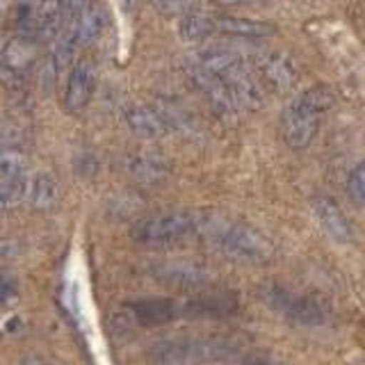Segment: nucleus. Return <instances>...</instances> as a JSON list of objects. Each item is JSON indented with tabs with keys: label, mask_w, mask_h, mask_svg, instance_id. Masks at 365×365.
<instances>
[{
	"label": "nucleus",
	"mask_w": 365,
	"mask_h": 365,
	"mask_svg": "<svg viewBox=\"0 0 365 365\" xmlns=\"http://www.w3.org/2000/svg\"><path fill=\"white\" fill-rule=\"evenodd\" d=\"M34 60H37V46L23 34L3 43V51H0V66L19 78L34 64Z\"/></svg>",
	"instance_id": "obj_14"
},
{
	"label": "nucleus",
	"mask_w": 365,
	"mask_h": 365,
	"mask_svg": "<svg viewBox=\"0 0 365 365\" xmlns=\"http://www.w3.org/2000/svg\"><path fill=\"white\" fill-rule=\"evenodd\" d=\"M26 194H28L26 178H3L0 180V203H3L7 210L19 205Z\"/></svg>",
	"instance_id": "obj_21"
},
{
	"label": "nucleus",
	"mask_w": 365,
	"mask_h": 365,
	"mask_svg": "<svg viewBox=\"0 0 365 365\" xmlns=\"http://www.w3.org/2000/svg\"><path fill=\"white\" fill-rule=\"evenodd\" d=\"M265 299L277 313L285 315L294 324L319 327L329 319V306L311 294H294L279 285H272L265 292Z\"/></svg>",
	"instance_id": "obj_5"
},
{
	"label": "nucleus",
	"mask_w": 365,
	"mask_h": 365,
	"mask_svg": "<svg viewBox=\"0 0 365 365\" xmlns=\"http://www.w3.org/2000/svg\"><path fill=\"white\" fill-rule=\"evenodd\" d=\"M16 294V281L9 277V274L0 272V304L11 299Z\"/></svg>",
	"instance_id": "obj_23"
},
{
	"label": "nucleus",
	"mask_w": 365,
	"mask_h": 365,
	"mask_svg": "<svg viewBox=\"0 0 365 365\" xmlns=\"http://www.w3.org/2000/svg\"><path fill=\"white\" fill-rule=\"evenodd\" d=\"M123 121L128 123V128L148 140H158L165 137L171 130V121L165 110L155 106H146V103H133V106L123 108Z\"/></svg>",
	"instance_id": "obj_9"
},
{
	"label": "nucleus",
	"mask_w": 365,
	"mask_h": 365,
	"mask_svg": "<svg viewBox=\"0 0 365 365\" xmlns=\"http://www.w3.org/2000/svg\"><path fill=\"white\" fill-rule=\"evenodd\" d=\"M108 23L106 9L96 3L89 5H78L76 7V16H73V32H76V41L78 43H91L98 39V34L103 32Z\"/></svg>",
	"instance_id": "obj_16"
},
{
	"label": "nucleus",
	"mask_w": 365,
	"mask_h": 365,
	"mask_svg": "<svg viewBox=\"0 0 365 365\" xmlns=\"http://www.w3.org/2000/svg\"><path fill=\"white\" fill-rule=\"evenodd\" d=\"M26 197L34 210H51L57 203V199H60V185H57V178L53 171H46V169L37 171L30 180Z\"/></svg>",
	"instance_id": "obj_18"
},
{
	"label": "nucleus",
	"mask_w": 365,
	"mask_h": 365,
	"mask_svg": "<svg viewBox=\"0 0 365 365\" xmlns=\"http://www.w3.org/2000/svg\"><path fill=\"white\" fill-rule=\"evenodd\" d=\"M194 231L228 258L251 262V265H265L274 258V245L267 240V235H262L258 228L245 222L220 220V217H197Z\"/></svg>",
	"instance_id": "obj_1"
},
{
	"label": "nucleus",
	"mask_w": 365,
	"mask_h": 365,
	"mask_svg": "<svg viewBox=\"0 0 365 365\" xmlns=\"http://www.w3.org/2000/svg\"><path fill=\"white\" fill-rule=\"evenodd\" d=\"M19 365H55L51 359H46V356H30L26 361H21Z\"/></svg>",
	"instance_id": "obj_25"
},
{
	"label": "nucleus",
	"mask_w": 365,
	"mask_h": 365,
	"mask_svg": "<svg viewBox=\"0 0 365 365\" xmlns=\"http://www.w3.org/2000/svg\"><path fill=\"white\" fill-rule=\"evenodd\" d=\"M130 313L140 324L155 327L176 319L180 315V304L174 299H142L130 304Z\"/></svg>",
	"instance_id": "obj_15"
},
{
	"label": "nucleus",
	"mask_w": 365,
	"mask_h": 365,
	"mask_svg": "<svg viewBox=\"0 0 365 365\" xmlns=\"http://www.w3.org/2000/svg\"><path fill=\"white\" fill-rule=\"evenodd\" d=\"M96 89V66L91 62H78L71 66L64 89V110L68 114H80L87 106Z\"/></svg>",
	"instance_id": "obj_7"
},
{
	"label": "nucleus",
	"mask_w": 365,
	"mask_h": 365,
	"mask_svg": "<svg viewBox=\"0 0 365 365\" xmlns=\"http://www.w3.org/2000/svg\"><path fill=\"white\" fill-rule=\"evenodd\" d=\"M16 249H19V245L14 242V240H0V258L14 256Z\"/></svg>",
	"instance_id": "obj_24"
},
{
	"label": "nucleus",
	"mask_w": 365,
	"mask_h": 365,
	"mask_svg": "<svg viewBox=\"0 0 365 365\" xmlns=\"http://www.w3.org/2000/svg\"><path fill=\"white\" fill-rule=\"evenodd\" d=\"M215 21V32L228 34V37H240V39H262L272 32V28L262 21H254L247 16H233V14H220L212 16Z\"/></svg>",
	"instance_id": "obj_17"
},
{
	"label": "nucleus",
	"mask_w": 365,
	"mask_h": 365,
	"mask_svg": "<svg viewBox=\"0 0 365 365\" xmlns=\"http://www.w3.org/2000/svg\"><path fill=\"white\" fill-rule=\"evenodd\" d=\"M28 163V153L19 144L0 146V176L3 178H23Z\"/></svg>",
	"instance_id": "obj_20"
},
{
	"label": "nucleus",
	"mask_w": 365,
	"mask_h": 365,
	"mask_svg": "<svg viewBox=\"0 0 365 365\" xmlns=\"http://www.w3.org/2000/svg\"><path fill=\"white\" fill-rule=\"evenodd\" d=\"M5 210H7V208H5V205H3V203H0V215H3Z\"/></svg>",
	"instance_id": "obj_26"
},
{
	"label": "nucleus",
	"mask_w": 365,
	"mask_h": 365,
	"mask_svg": "<svg viewBox=\"0 0 365 365\" xmlns=\"http://www.w3.org/2000/svg\"><path fill=\"white\" fill-rule=\"evenodd\" d=\"M254 68L262 83L274 91H290L299 83V68L288 53L260 51L254 55Z\"/></svg>",
	"instance_id": "obj_6"
},
{
	"label": "nucleus",
	"mask_w": 365,
	"mask_h": 365,
	"mask_svg": "<svg viewBox=\"0 0 365 365\" xmlns=\"http://www.w3.org/2000/svg\"><path fill=\"white\" fill-rule=\"evenodd\" d=\"M123 169L142 182H163L169 176V163L151 151H133L123 155Z\"/></svg>",
	"instance_id": "obj_13"
},
{
	"label": "nucleus",
	"mask_w": 365,
	"mask_h": 365,
	"mask_svg": "<svg viewBox=\"0 0 365 365\" xmlns=\"http://www.w3.org/2000/svg\"><path fill=\"white\" fill-rule=\"evenodd\" d=\"M151 272L158 281L180 290H203L210 283V272L192 262H158Z\"/></svg>",
	"instance_id": "obj_10"
},
{
	"label": "nucleus",
	"mask_w": 365,
	"mask_h": 365,
	"mask_svg": "<svg viewBox=\"0 0 365 365\" xmlns=\"http://www.w3.org/2000/svg\"><path fill=\"white\" fill-rule=\"evenodd\" d=\"M178 34L182 41H190V43L205 41L210 34H215L212 14L197 7H190L185 14L178 16Z\"/></svg>",
	"instance_id": "obj_19"
},
{
	"label": "nucleus",
	"mask_w": 365,
	"mask_h": 365,
	"mask_svg": "<svg viewBox=\"0 0 365 365\" xmlns=\"http://www.w3.org/2000/svg\"><path fill=\"white\" fill-rule=\"evenodd\" d=\"M347 190L356 201H365V163L351 169V174L347 178Z\"/></svg>",
	"instance_id": "obj_22"
},
{
	"label": "nucleus",
	"mask_w": 365,
	"mask_h": 365,
	"mask_svg": "<svg viewBox=\"0 0 365 365\" xmlns=\"http://www.w3.org/2000/svg\"><path fill=\"white\" fill-rule=\"evenodd\" d=\"M197 215L185 210H163L142 217L133 226V237L140 245H169L178 242L194 231Z\"/></svg>",
	"instance_id": "obj_4"
},
{
	"label": "nucleus",
	"mask_w": 365,
	"mask_h": 365,
	"mask_svg": "<svg viewBox=\"0 0 365 365\" xmlns=\"http://www.w3.org/2000/svg\"><path fill=\"white\" fill-rule=\"evenodd\" d=\"M331 106H334V91L329 87H311L297 94L281 114L283 142L290 148H306L317 137Z\"/></svg>",
	"instance_id": "obj_3"
},
{
	"label": "nucleus",
	"mask_w": 365,
	"mask_h": 365,
	"mask_svg": "<svg viewBox=\"0 0 365 365\" xmlns=\"http://www.w3.org/2000/svg\"><path fill=\"white\" fill-rule=\"evenodd\" d=\"M237 311V297L228 290L201 292L194 299L180 304V315H203V317H224Z\"/></svg>",
	"instance_id": "obj_12"
},
{
	"label": "nucleus",
	"mask_w": 365,
	"mask_h": 365,
	"mask_svg": "<svg viewBox=\"0 0 365 365\" xmlns=\"http://www.w3.org/2000/svg\"><path fill=\"white\" fill-rule=\"evenodd\" d=\"M0 51H3V48H0Z\"/></svg>",
	"instance_id": "obj_27"
},
{
	"label": "nucleus",
	"mask_w": 365,
	"mask_h": 365,
	"mask_svg": "<svg viewBox=\"0 0 365 365\" xmlns=\"http://www.w3.org/2000/svg\"><path fill=\"white\" fill-rule=\"evenodd\" d=\"M192 64H197L199 68H203L205 73H210L220 80L231 78L233 73L242 71V68L247 66L242 55L233 48H228V46H222V43L201 46V48L194 53Z\"/></svg>",
	"instance_id": "obj_8"
},
{
	"label": "nucleus",
	"mask_w": 365,
	"mask_h": 365,
	"mask_svg": "<svg viewBox=\"0 0 365 365\" xmlns=\"http://www.w3.org/2000/svg\"><path fill=\"white\" fill-rule=\"evenodd\" d=\"M242 345L235 338H165L148 347V361L153 365H201L217 361H237Z\"/></svg>",
	"instance_id": "obj_2"
},
{
	"label": "nucleus",
	"mask_w": 365,
	"mask_h": 365,
	"mask_svg": "<svg viewBox=\"0 0 365 365\" xmlns=\"http://www.w3.org/2000/svg\"><path fill=\"white\" fill-rule=\"evenodd\" d=\"M313 212L317 217V224L322 226V231L336 240V242H351L354 228L347 220V215L342 212L340 205L331 197H317L313 201Z\"/></svg>",
	"instance_id": "obj_11"
}]
</instances>
